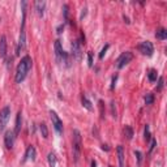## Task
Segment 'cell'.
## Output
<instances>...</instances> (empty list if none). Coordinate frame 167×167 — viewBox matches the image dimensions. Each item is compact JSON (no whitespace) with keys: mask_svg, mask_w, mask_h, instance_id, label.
Instances as JSON below:
<instances>
[{"mask_svg":"<svg viewBox=\"0 0 167 167\" xmlns=\"http://www.w3.org/2000/svg\"><path fill=\"white\" fill-rule=\"evenodd\" d=\"M32 65H33V60L29 55L22 58L21 62L18 63V65H17V69H16V77H15L16 82L20 84V82L24 81L25 77H26L27 73H29V71L32 69Z\"/></svg>","mask_w":167,"mask_h":167,"instance_id":"6da1fadb","label":"cell"},{"mask_svg":"<svg viewBox=\"0 0 167 167\" xmlns=\"http://www.w3.org/2000/svg\"><path fill=\"white\" fill-rule=\"evenodd\" d=\"M81 146H82V140H81V133L79 129H73V142H72V147H73V159L74 163L79 162L80 154H81Z\"/></svg>","mask_w":167,"mask_h":167,"instance_id":"7a4b0ae2","label":"cell"},{"mask_svg":"<svg viewBox=\"0 0 167 167\" xmlns=\"http://www.w3.org/2000/svg\"><path fill=\"white\" fill-rule=\"evenodd\" d=\"M132 59H133V54H132V52H129V51L123 52V54L118 58V60H116V68H118V69L124 68L128 63H131V60H132Z\"/></svg>","mask_w":167,"mask_h":167,"instance_id":"3957f363","label":"cell"},{"mask_svg":"<svg viewBox=\"0 0 167 167\" xmlns=\"http://www.w3.org/2000/svg\"><path fill=\"white\" fill-rule=\"evenodd\" d=\"M9 118H11V106H5L0 111V131H4Z\"/></svg>","mask_w":167,"mask_h":167,"instance_id":"277c9868","label":"cell"},{"mask_svg":"<svg viewBox=\"0 0 167 167\" xmlns=\"http://www.w3.org/2000/svg\"><path fill=\"white\" fill-rule=\"evenodd\" d=\"M50 115H51V120H52V125H54L55 131H56L59 135H62L63 133V121L62 119L59 118V115H58L55 111H50Z\"/></svg>","mask_w":167,"mask_h":167,"instance_id":"5b68a950","label":"cell"},{"mask_svg":"<svg viewBox=\"0 0 167 167\" xmlns=\"http://www.w3.org/2000/svg\"><path fill=\"white\" fill-rule=\"evenodd\" d=\"M138 50H140V52L142 55H146V56H152L153 52H154V46H153L152 42L146 41V42H142V43H140V46H138Z\"/></svg>","mask_w":167,"mask_h":167,"instance_id":"8992f818","label":"cell"},{"mask_svg":"<svg viewBox=\"0 0 167 167\" xmlns=\"http://www.w3.org/2000/svg\"><path fill=\"white\" fill-rule=\"evenodd\" d=\"M15 138H16V135H15V132H13V131H7V132H5L4 144H5V147H7V149H12V147H13Z\"/></svg>","mask_w":167,"mask_h":167,"instance_id":"52a82bcc","label":"cell"},{"mask_svg":"<svg viewBox=\"0 0 167 167\" xmlns=\"http://www.w3.org/2000/svg\"><path fill=\"white\" fill-rule=\"evenodd\" d=\"M71 47H72V55H73V58L76 60H81L82 52H81V44H80V42L73 41L71 44Z\"/></svg>","mask_w":167,"mask_h":167,"instance_id":"ba28073f","label":"cell"},{"mask_svg":"<svg viewBox=\"0 0 167 167\" xmlns=\"http://www.w3.org/2000/svg\"><path fill=\"white\" fill-rule=\"evenodd\" d=\"M0 58L1 59L7 58V37L5 35L0 37Z\"/></svg>","mask_w":167,"mask_h":167,"instance_id":"9c48e42d","label":"cell"},{"mask_svg":"<svg viewBox=\"0 0 167 167\" xmlns=\"http://www.w3.org/2000/svg\"><path fill=\"white\" fill-rule=\"evenodd\" d=\"M35 154H37V152H35V147L33 146V145L27 146L26 153H25V157H24V161H22V162H26V161H29V159L34 161L35 159Z\"/></svg>","mask_w":167,"mask_h":167,"instance_id":"30bf717a","label":"cell"},{"mask_svg":"<svg viewBox=\"0 0 167 167\" xmlns=\"http://www.w3.org/2000/svg\"><path fill=\"white\" fill-rule=\"evenodd\" d=\"M54 47H55V55H56L58 62H62V58H63L64 51H63L62 43H60V41H59V39L55 41V46H54Z\"/></svg>","mask_w":167,"mask_h":167,"instance_id":"8fae6325","label":"cell"},{"mask_svg":"<svg viewBox=\"0 0 167 167\" xmlns=\"http://www.w3.org/2000/svg\"><path fill=\"white\" fill-rule=\"evenodd\" d=\"M44 9H46V3L41 1V0L35 1V11H37V13L41 16V17L44 15Z\"/></svg>","mask_w":167,"mask_h":167,"instance_id":"7c38bea8","label":"cell"},{"mask_svg":"<svg viewBox=\"0 0 167 167\" xmlns=\"http://www.w3.org/2000/svg\"><path fill=\"white\" fill-rule=\"evenodd\" d=\"M118 158H119V167H124V149L121 145L118 146Z\"/></svg>","mask_w":167,"mask_h":167,"instance_id":"4fadbf2b","label":"cell"},{"mask_svg":"<svg viewBox=\"0 0 167 167\" xmlns=\"http://www.w3.org/2000/svg\"><path fill=\"white\" fill-rule=\"evenodd\" d=\"M155 37H157V39L165 41L166 38H167V30H166V29H163V27L158 29L157 32H155Z\"/></svg>","mask_w":167,"mask_h":167,"instance_id":"5bb4252c","label":"cell"},{"mask_svg":"<svg viewBox=\"0 0 167 167\" xmlns=\"http://www.w3.org/2000/svg\"><path fill=\"white\" fill-rule=\"evenodd\" d=\"M81 103H82V106L86 108V110H89V111L93 110V106H91V102L89 101L88 97H86V95H82V97H81Z\"/></svg>","mask_w":167,"mask_h":167,"instance_id":"9a60e30c","label":"cell"},{"mask_svg":"<svg viewBox=\"0 0 167 167\" xmlns=\"http://www.w3.org/2000/svg\"><path fill=\"white\" fill-rule=\"evenodd\" d=\"M21 123H22V119H21V111L17 114V118H16V127H15V135H17L18 132L21 131Z\"/></svg>","mask_w":167,"mask_h":167,"instance_id":"2e32d148","label":"cell"},{"mask_svg":"<svg viewBox=\"0 0 167 167\" xmlns=\"http://www.w3.org/2000/svg\"><path fill=\"white\" fill-rule=\"evenodd\" d=\"M124 135H125V137H127L128 140H132V138H133V129H132V127H131V125H125Z\"/></svg>","mask_w":167,"mask_h":167,"instance_id":"e0dca14e","label":"cell"},{"mask_svg":"<svg viewBox=\"0 0 167 167\" xmlns=\"http://www.w3.org/2000/svg\"><path fill=\"white\" fill-rule=\"evenodd\" d=\"M157 77H158L157 71H155V69H150L149 73H147V79H149V81L150 82H155L157 81Z\"/></svg>","mask_w":167,"mask_h":167,"instance_id":"ac0fdd59","label":"cell"},{"mask_svg":"<svg viewBox=\"0 0 167 167\" xmlns=\"http://www.w3.org/2000/svg\"><path fill=\"white\" fill-rule=\"evenodd\" d=\"M48 163L50 167H56V155L54 153H48Z\"/></svg>","mask_w":167,"mask_h":167,"instance_id":"d6986e66","label":"cell"},{"mask_svg":"<svg viewBox=\"0 0 167 167\" xmlns=\"http://www.w3.org/2000/svg\"><path fill=\"white\" fill-rule=\"evenodd\" d=\"M39 129H41V133H42V136H43L44 138H47L48 137V129H47V125L44 124V123H42L39 125Z\"/></svg>","mask_w":167,"mask_h":167,"instance_id":"ffe728a7","label":"cell"},{"mask_svg":"<svg viewBox=\"0 0 167 167\" xmlns=\"http://www.w3.org/2000/svg\"><path fill=\"white\" fill-rule=\"evenodd\" d=\"M144 137H145V140H146V142H149L150 140H152V136H150V128H149V125H145V132H144Z\"/></svg>","mask_w":167,"mask_h":167,"instance_id":"44dd1931","label":"cell"},{"mask_svg":"<svg viewBox=\"0 0 167 167\" xmlns=\"http://www.w3.org/2000/svg\"><path fill=\"white\" fill-rule=\"evenodd\" d=\"M153 102H154V95L150 93H147L145 95V103L146 105H153Z\"/></svg>","mask_w":167,"mask_h":167,"instance_id":"7402d4cb","label":"cell"},{"mask_svg":"<svg viewBox=\"0 0 167 167\" xmlns=\"http://www.w3.org/2000/svg\"><path fill=\"white\" fill-rule=\"evenodd\" d=\"M135 155L137 158V165L141 166V163H142V154H141V152L140 150H135Z\"/></svg>","mask_w":167,"mask_h":167,"instance_id":"603a6c76","label":"cell"},{"mask_svg":"<svg viewBox=\"0 0 167 167\" xmlns=\"http://www.w3.org/2000/svg\"><path fill=\"white\" fill-rule=\"evenodd\" d=\"M163 85H165V80L163 77H159L158 79V86H157V91H161L163 89Z\"/></svg>","mask_w":167,"mask_h":167,"instance_id":"cb8c5ba5","label":"cell"},{"mask_svg":"<svg viewBox=\"0 0 167 167\" xmlns=\"http://www.w3.org/2000/svg\"><path fill=\"white\" fill-rule=\"evenodd\" d=\"M108 47H110V44H106V46L103 47V48H102L101 54H99V59H103V58H105V55H106V52H107Z\"/></svg>","mask_w":167,"mask_h":167,"instance_id":"d4e9b609","label":"cell"},{"mask_svg":"<svg viewBox=\"0 0 167 167\" xmlns=\"http://www.w3.org/2000/svg\"><path fill=\"white\" fill-rule=\"evenodd\" d=\"M111 114H112V116H114V118H116V116H118V114H116L115 102H111Z\"/></svg>","mask_w":167,"mask_h":167,"instance_id":"484cf974","label":"cell"},{"mask_svg":"<svg viewBox=\"0 0 167 167\" xmlns=\"http://www.w3.org/2000/svg\"><path fill=\"white\" fill-rule=\"evenodd\" d=\"M88 62H89V67L93 65V52H88Z\"/></svg>","mask_w":167,"mask_h":167,"instance_id":"4316f807","label":"cell"},{"mask_svg":"<svg viewBox=\"0 0 167 167\" xmlns=\"http://www.w3.org/2000/svg\"><path fill=\"white\" fill-rule=\"evenodd\" d=\"M157 146V140H155V138H153L152 140V144H150V149H149V152L152 153L153 150H154V147Z\"/></svg>","mask_w":167,"mask_h":167,"instance_id":"83f0119b","label":"cell"},{"mask_svg":"<svg viewBox=\"0 0 167 167\" xmlns=\"http://www.w3.org/2000/svg\"><path fill=\"white\" fill-rule=\"evenodd\" d=\"M99 108H101V118H105V112H103V101H99Z\"/></svg>","mask_w":167,"mask_h":167,"instance_id":"f1b7e54d","label":"cell"},{"mask_svg":"<svg viewBox=\"0 0 167 167\" xmlns=\"http://www.w3.org/2000/svg\"><path fill=\"white\" fill-rule=\"evenodd\" d=\"M116 80H118V74H115V76L112 77V85H111V89H115V82Z\"/></svg>","mask_w":167,"mask_h":167,"instance_id":"f546056e","label":"cell"},{"mask_svg":"<svg viewBox=\"0 0 167 167\" xmlns=\"http://www.w3.org/2000/svg\"><path fill=\"white\" fill-rule=\"evenodd\" d=\"M64 29V25H60V26H58V34H60V33H62V30Z\"/></svg>","mask_w":167,"mask_h":167,"instance_id":"4dcf8cb0","label":"cell"},{"mask_svg":"<svg viewBox=\"0 0 167 167\" xmlns=\"http://www.w3.org/2000/svg\"><path fill=\"white\" fill-rule=\"evenodd\" d=\"M102 149L106 150V152H108V150H110V147H108V145H105V144H103V145H102Z\"/></svg>","mask_w":167,"mask_h":167,"instance_id":"1f68e13d","label":"cell"},{"mask_svg":"<svg viewBox=\"0 0 167 167\" xmlns=\"http://www.w3.org/2000/svg\"><path fill=\"white\" fill-rule=\"evenodd\" d=\"M90 167H97V162H95V161H91V163H90Z\"/></svg>","mask_w":167,"mask_h":167,"instance_id":"d6a6232c","label":"cell"},{"mask_svg":"<svg viewBox=\"0 0 167 167\" xmlns=\"http://www.w3.org/2000/svg\"><path fill=\"white\" fill-rule=\"evenodd\" d=\"M123 18H124V21L127 22V24H129V22H131V21H129V18H128L127 16H123Z\"/></svg>","mask_w":167,"mask_h":167,"instance_id":"836d02e7","label":"cell"}]
</instances>
